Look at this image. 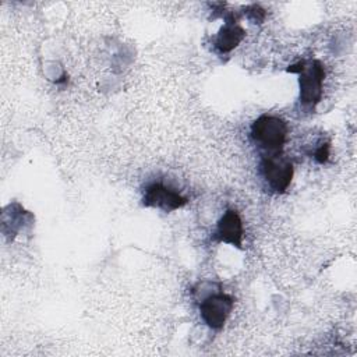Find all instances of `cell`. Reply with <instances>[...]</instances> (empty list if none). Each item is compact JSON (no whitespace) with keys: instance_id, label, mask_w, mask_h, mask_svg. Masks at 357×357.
<instances>
[{"instance_id":"7","label":"cell","mask_w":357,"mask_h":357,"mask_svg":"<svg viewBox=\"0 0 357 357\" xmlns=\"http://www.w3.org/2000/svg\"><path fill=\"white\" fill-rule=\"evenodd\" d=\"M244 36H245V31L243 29V26L237 24L234 20L229 18L226 20V22L219 29L215 38V47L220 54L229 53L238 46V43L244 39Z\"/></svg>"},{"instance_id":"5","label":"cell","mask_w":357,"mask_h":357,"mask_svg":"<svg viewBox=\"0 0 357 357\" xmlns=\"http://www.w3.org/2000/svg\"><path fill=\"white\" fill-rule=\"evenodd\" d=\"M188 199L174 188L163 183H151L145 187L142 195V205L149 208H158L163 212H173L183 208Z\"/></svg>"},{"instance_id":"6","label":"cell","mask_w":357,"mask_h":357,"mask_svg":"<svg viewBox=\"0 0 357 357\" xmlns=\"http://www.w3.org/2000/svg\"><path fill=\"white\" fill-rule=\"evenodd\" d=\"M244 229L243 220L237 211L227 209L222 218L218 220L216 229L213 231V240L218 243H226L237 248H243Z\"/></svg>"},{"instance_id":"3","label":"cell","mask_w":357,"mask_h":357,"mask_svg":"<svg viewBox=\"0 0 357 357\" xmlns=\"http://www.w3.org/2000/svg\"><path fill=\"white\" fill-rule=\"evenodd\" d=\"M259 172L266 187L276 194H283L289 188L293 178V163L282 153L262 155Z\"/></svg>"},{"instance_id":"4","label":"cell","mask_w":357,"mask_h":357,"mask_svg":"<svg viewBox=\"0 0 357 357\" xmlns=\"http://www.w3.org/2000/svg\"><path fill=\"white\" fill-rule=\"evenodd\" d=\"M233 305L234 300L229 294L223 291H216L202 298L198 307L202 321L211 329L219 331L226 324V319L230 315Z\"/></svg>"},{"instance_id":"9","label":"cell","mask_w":357,"mask_h":357,"mask_svg":"<svg viewBox=\"0 0 357 357\" xmlns=\"http://www.w3.org/2000/svg\"><path fill=\"white\" fill-rule=\"evenodd\" d=\"M247 17L252 21V22H261V21H264V18H265V10L264 8H261L259 6H257V4H252V6H250L248 8H247Z\"/></svg>"},{"instance_id":"1","label":"cell","mask_w":357,"mask_h":357,"mask_svg":"<svg viewBox=\"0 0 357 357\" xmlns=\"http://www.w3.org/2000/svg\"><path fill=\"white\" fill-rule=\"evenodd\" d=\"M287 131V123L282 117L261 114L252 121L250 135L252 142L262 151V155H275L282 153Z\"/></svg>"},{"instance_id":"8","label":"cell","mask_w":357,"mask_h":357,"mask_svg":"<svg viewBox=\"0 0 357 357\" xmlns=\"http://www.w3.org/2000/svg\"><path fill=\"white\" fill-rule=\"evenodd\" d=\"M314 159L317 163H326L329 159V144L328 142H322L319 144V146L314 151Z\"/></svg>"},{"instance_id":"2","label":"cell","mask_w":357,"mask_h":357,"mask_svg":"<svg viewBox=\"0 0 357 357\" xmlns=\"http://www.w3.org/2000/svg\"><path fill=\"white\" fill-rule=\"evenodd\" d=\"M289 73L298 75L300 103L304 107L314 109L322 98V85L325 79V68L319 60H301L289 66Z\"/></svg>"}]
</instances>
